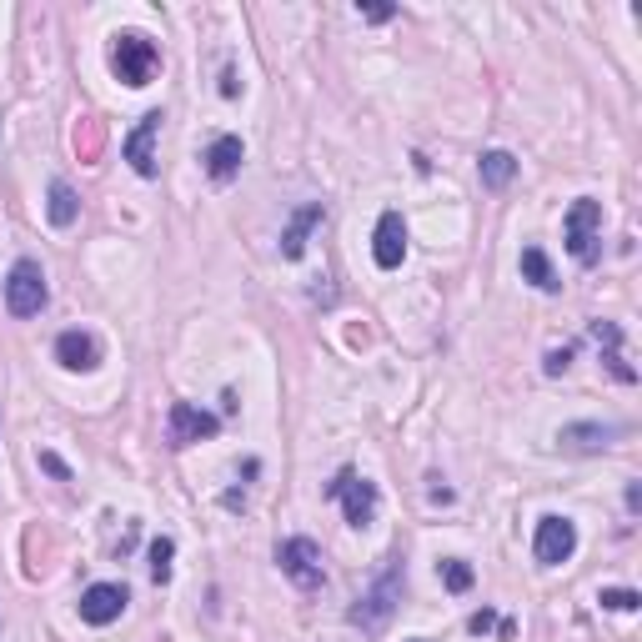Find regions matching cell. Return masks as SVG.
<instances>
[{"mask_svg": "<svg viewBox=\"0 0 642 642\" xmlns=\"http://www.w3.org/2000/svg\"><path fill=\"white\" fill-rule=\"evenodd\" d=\"M402 587H407V567H402V557H392L387 562V572L357 597V607L347 612V622L352 627H362V632H382L387 627V617L397 612V602H402Z\"/></svg>", "mask_w": 642, "mask_h": 642, "instance_id": "1", "label": "cell"}, {"mask_svg": "<svg viewBox=\"0 0 642 642\" xmlns=\"http://www.w3.org/2000/svg\"><path fill=\"white\" fill-rule=\"evenodd\" d=\"M562 236H567L572 261L597 266V256H602V201L577 196V201L567 206V216H562Z\"/></svg>", "mask_w": 642, "mask_h": 642, "instance_id": "2", "label": "cell"}, {"mask_svg": "<svg viewBox=\"0 0 642 642\" xmlns=\"http://www.w3.org/2000/svg\"><path fill=\"white\" fill-rule=\"evenodd\" d=\"M156 66H161V51H156L151 36H141V31H121V36H116V46H111V71H116V81H126L131 91H141V86H151Z\"/></svg>", "mask_w": 642, "mask_h": 642, "instance_id": "3", "label": "cell"}, {"mask_svg": "<svg viewBox=\"0 0 642 642\" xmlns=\"http://www.w3.org/2000/svg\"><path fill=\"white\" fill-rule=\"evenodd\" d=\"M46 301H51V286H46L41 261L21 256V261L11 266V276H6V311L26 321V316H41V311H46Z\"/></svg>", "mask_w": 642, "mask_h": 642, "instance_id": "4", "label": "cell"}, {"mask_svg": "<svg viewBox=\"0 0 642 642\" xmlns=\"http://www.w3.org/2000/svg\"><path fill=\"white\" fill-rule=\"evenodd\" d=\"M327 497L342 502V512H347L352 527H372V517H377V482H367L352 467H342L337 482H327Z\"/></svg>", "mask_w": 642, "mask_h": 642, "instance_id": "5", "label": "cell"}, {"mask_svg": "<svg viewBox=\"0 0 642 642\" xmlns=\"http://www.w3.org/2000/svg\"><path fill=\"white\" fill-rule=\"evenodd\" d=\"M276 562H281V572H286L301 592H316L321 582H327V567H321V547H316L311 537H286V542L276 547Z\"/></svg>", "mask_w": 642, "mask_h": 642, "instance_id": "6", "label": "cell"}, {"mask_svg": "<svg viewBox=\"0 0 642 642\" xmlns=\"http://www.w3.org/2000/svg\"><path fill=\"white\" fill-rule=\"evenodd\" d=\"M216 432H221V417L201 412L196 402H171V412H166V442H171V447L211 442Z\"/></svg>", "mask_w": 642, "mask_h": 642, "instance_id": "7", "label": "cell"}, {"mask_svg": "<svg viewBox=\"0 0 642 642\" xmlns=\"http://www.w3.org/2000/svg\"><path fill=\"white\" fill-rule=\"evenodd\" d=\"M532 552H537V562L542 567H562L572 552H577V527L567 522V517H542L537 522V537H532Z\"/></svg>", "mask_w": 642, "mask_h": 642, "instance_id": "8", "label": "cell"}, {"mask_svg": "<svg viewBox=\"0 0 642 642\" xmlns=\"http://www.w3.org/2000/svg\"><path fill=\"white\" fill-rule=\"evenodd\" d=\"M126 602H131L126 582H91V587L81 592V622H91V627H111V622L126 612Z\"/></svg>", "mask_w": 642, "mask_h": 642, "instance_id": "9", "label": "cell"}, {"mask_svg": "<svg viewBox=\"0 0 642 642\" xmlns=\"http://www.w3.org/2000/svg\"><path fill=\"white\" fill-rule=\"evenodd\" d=\"M161 121H166L161 111H146V116H141V126L126 136V161H131V171H136V176H146V181L156 176V141H161Z\"/></svg>", "mask_w": 642, "mask_h": 642, "instance_id": "10", "label": "cell"}, {"mask_svg": "<svg viewBox=\"0 0 642 642\" xmlns=\"http://www.w3.org/2000/svg\"><path fill=\"white\" fill-rule=\"evenodd\" d=\"M402 256H407V221H402V211H382L377 236H372V261L382 271H397Z\"/></svg>", "mask_w": 642, "mask_h": 642, "instance_id": "11", "label": "cell"}, {"mask_svg": "<svg viewBox=\"0 0 642 642\" xmlns=\"http://www.w3.org/2000/svg\"><path fill=\"white\" fill-rule=\"evenodd\" d=\"M617 437H622V427H617V422H572V427H562V432H557L562 452H577V457L607 452Z\"/></svg>", "mask_w": 642, "mask_h": 642, "instance_id": "12", "label": "cell"}, {"mask_svg": "<svg viewBox=\"0 0 642 642\" xmlns=\"http://www.w3.org/2000/svg\"><path fill=\"white\" fill-rule=\"evenodd\" d=\"M56 362L66 367V372H96L101 367V342L91 337V332H61L56 337Z\"/></svg>", "mask_w": 642, "mask_h": 642, "instance_id": "13", "label": "cell"}, {"mask_svg": "<svg viewBox=\"0 0 642 642\" xmlns=\"http://www.w3.org/2000/svg\"><path fill=\"white\" fill-rule=\"evenodd\" d=\"M201 161H206V176L211 181H231L241 171V161H246V146H241V136H216Z\"/></svg>", "mask_w": 642, "mask_h": 642, "instance_id": "14", "label": "cell"}, {"mask_svg": "<svg viewBox=\"0 0 642 642\" xmlns=\"http://www.w3.org/2000/svg\"><path fill=\"white\" fill-rule=\"evenodd\" d=\"M592 337H597V347H602V362H607V372L617 377V382H637V372L622 362V327L617 321H592Z\"/></svg>", "mask_w": 642, "mask_h": 642, "instance_id": "15", "label": "cell"}, {"mask_svg": "<svg viewBox=\"0 0 642 642\" xmlns=\"http://www.w3.org/2000/svg\"><path fill=\"white\" fill-rule=\"evenodd\" d=\"M321 221H327V206H321V201L301 206V211L291 216V226L281 231V256H286V261H296V256L306 251V236H311V226H321Z\"/></svg>", "mask_w": 642, "mask_h": 642, "instance_id": "16", "label": "cell"}, {"mask_svg": "<svg viewBox=\"0 0 642 642\" xmlns=\"http://www.w3.org/2000/svg\"><path fill=\"white\" fill-rule=\"evenodd\" d=\"M46 216H51V226H76V216H81V196L71 191V181H51V191H46Z\"/></svg>", "mask_w": 642, "mask_h": 642, "instance_id": "17", "label": "cell"}, {"mask_svg": "<svg viewBox=\"0 0 642 642\" xmlns=\"http://www.w3.org/2000/svg\"><path fill=\"white\" fill-rule=\"evenodd\" d=\"M477 176H482L487 191H502V186L517 176V156H512V151H487V156L477 161Z\"/></svg>", "mask_w": 642, "mask_h": 642, "instance_id": "18", "label": "cell"}, {"mask_svg": "<svg viewBox=\"0 0 642 642\" xmlns=\"http://www.w3.org/2000/svg\"><path fill=\"white\" fill-rule=\"evenodd\" d=\"M522 276H527V281H532L537 291H557V286H562L542 246H522Z\"/></svg>", "mask_w": 642, "mask_h": 642, "instance_id": "19", "label": "cell"}, {"mask_svg": "<svg viewBox=\"0 0 642 642\" xmlns=\"http://www.w3.org/2000/svg\"><path fill=\"white\" fill-rule=\"evenodd\" d=\"M171 557H176V542H171V537H156V542H151V577H156L161 587L171 582Z\"/></svg>", "mask_w": 642, "mask_h": 642, "instance_id": "20", "label": "cell"}, {"mask_svg": "<svg viewBox=\"0 0 642 642\" xmlns=\"http://www.w3.org/2000/svg\"><path fill=\"white\" fill-rule=\"evenodd\" d=\"M437 572H442V582H447V592H467V587H472V567H467L462 557H447V562H442Z\"/></svg>", "mask_w": 642, "mask_h": 642, "instance_id": "21", "label": "cell"}, {"mask_svg": "<svg viewBox=\"0 0 642 642\" xmlns=\"http://www.w3.org/2000/svg\"><path fill=\"white\" fill-rule=\"evenodd\" d=\"M607 612H637L642 607V597L632 592V587H602V597H597Z\"/></svg>", "mask_w": 642, "mask_h": 642, "instance_id": "22", "label": "cell"}, {"mask_svg": "<svg viewBox=\"0 0 642 642\" xmlns=\"http://www.w3.org/2000/svg\"><path fill=\"white\" fill-rule=\"evenodd\" d=\"M567 367H572V347H557V352L542 357V372H547V377H562Z\"/></svg>", "mask_w": 642, "mask_h": 642, "instance_id": "23", "label": "cell"}, {"mask_svg": "<svg viewBox=\"0 0 642 642\" xmlns=\"http://www.w3.org/2000/svg\"><path fill=\"white\" fill-rule=\"evenodd\" d=\"M41 467H46V472H51L56 482H71V467H66V462H61L56 452H41Z\"/></svg>", "mask_w": 642, "mask_h": 642, "instance_id": "24", "label": "cell"}, {"mask_svg": "<svg viewBox=\"0 0 642 642\" xmlns=\"http://www.w3.org/2000/svg\"><path fill=\"white\" fill-rule=\"evenodd\" d=\"M467 627L482 637V632H492V627H497V612H492V607H482V612H472V622H467Z\"/></svg>", "mask_w": 642, "mask_h": 642, "instance_id": "25", "label": "cell"}, {"mask_svg": "<svg viewBox=\"0 0 642 642\" xmlns=\"http://www.w3.org/2000/svg\"><path fill=\"white\" fill-rule=\"evenodd\" d=\"M362 16H367V21H392L397 6H362Z\"/></svg>", "mask_w": 642, "mask_h": 642, "instance_id": "26", "label": "cell"}, {"mask_svg": "<svg viewBox=\"0 0 642 642\" xmlns=\"http://www.w3.org/2000/svg\"><path fill=\"white\" fill-rule=\"evenodd\" d=\"M236 91H241V86H236V71H226V76H221V96H236Z\"/></svg>", "mask_w": 642, "mask_h": 642, "instance_id": "27", "label": "cell"}, {"mask_svg": "<svg viewBox=\"0 0 642 642\" xmlns=\"http://www.w3.org/2000/svg\"><path fill=\"white\" fill-rule=\"evenodd\" d=\"M412 642H427V637H412Z\"/></svg>", "mask_w": 642, "mask_h": 642, "instance_id": "28", "label": "cell"}]
</instances>
